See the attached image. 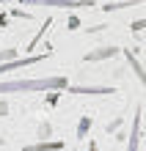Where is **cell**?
I'll use <instances>...</instances> for the list:
<instances>
[{"instance_id":"cell-5","label":"cell","mask_w":146,"mask_h":151,"mask_svg":"<svg viewBox=\"0 0 146 151\" xmlns=\"http://www.w3.org/2000/svg\"><path fill=\"white\" fill-rule=\"evenodd\" d=\"M72 93H91V96H105V93H113V88H69Z\"/></svg>"},{"instance_id":"cell-1","label":"cell","mask_w":146,"mask_h":151,"mask_svg":"<svg viewBox=\"0 0 146 151\" xmlns=\"http://www.w3.org/2000/svg\"><path fill=\"white\" fill-rule=\"evenodd\" d=\"M69 88L66 77H44V80H11L0 83V93H14V91H61Z\"/></svg>"},{"instance_id":"cell-2","label":"cell","mask_w":146,"mask_h":151,"mask_svg":"<svg viewBox=\"0 0 146 151\" xmlns=\"http://www.w3.org/2000/svg\"><path fill=\"white\" fill-rule=\"evenodd\" d=\"M25 3H41L55 8H83V6H91V0H25Z\"/></svg>"},{"instance_id":"cell-9","label":"cell","mask_w":146,"mask_h":151,"mask_svg":"<svg viewBox=\"0 0 146 151\" xmlns=\"http://www.w3.org/2000/svg\"><path fill=\"white\" fill-rule=\"evenodd\" d=\"M132 30H146V19H138V22H132Z\"/></svg>"},{"instance_id":"cell-4","label":"cell","mask_w":146,"mask_h":151,"mask_svg":"<svg viewBox=\"0 0 146 151\" xmlns=\"http://www.w3.org/2000/svg\"><path fill=\"white\" fill-rule=\"evenodd\" d=\"M138 137H141V113H135V118H132V135H130L127 151H138Z\"/></svg>"},{"instance_id":"cell-6","label":"cell","mask_w":146,"mask_h":151,"mask_svg":"<svg viewBox=\"0 0 146 151\" xmlns=\"http://www.w3.org/2000/svg\"><path fill=\"white\" fill-rule=\"evenodd\" d=\"M116 47H105V50H99V52H91V55L86 58V60H97V58H108V55H116Z\"/></svg>"},{"instance_id":"cell-3","label":"cell","mask_w":146,"mask_h":151,"mask_svg":"<svg viewBox=\"0 0 146 151\" xmlns=\"http://www.w3.org/2000/svg\"><path fill=\"white\" fill-rule=\"evenodd\" d=\"M47 55H31V58H25V60H11V63H0V74L3 72H14V69H20V66H31V63H39V60H44Z\"/></svg>"},{"instance_id":"cell-8","label":"cell","mask_w":146,"mask_h":151,"mask_svg":"<svg viewBox=\"0 0 146 151\" xmlns=\"http://www.w3.org/2000/svg\"><path fill=\"white\" fill-rule=\"evenodd\" d=\"M8 58H17V50H0V60H8Z\"/></svg>"},{"instance_id":"cell-10","label":"cell","mask_w":146,"mask_h":151,"mask_svg":"<svg viewBox=\"0 0 146 151\" xmlns=\"http://www.w3.org/2000/svg\"><path fill=\"white\" fill-rule=\"evenodd\" d=\"M8 113V107H6V102H0V115H6Z\"/></svg>"},{"instance_id":"cell-7","label":"cell","mask_w":146,"mask_h":151,"mask_svg":"<svg viewBox=\"0 0 146 151\" xmlns=\"http://www.w3.org/2000/svg\"><path fill=\"white\" fill-rule=\"evenodd\" d=\"M63 143H39V146H31L28 151H52V148H61Z\"/></svg>"}]
</instances>
